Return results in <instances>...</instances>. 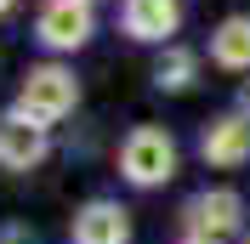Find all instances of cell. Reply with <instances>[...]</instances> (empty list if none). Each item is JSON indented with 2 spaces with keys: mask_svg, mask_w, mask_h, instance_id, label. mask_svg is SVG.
<instances>
[{
  "mask_svg": "<svg viewBox=\"0 0 250 244\" xmlns=\"http://www.w3.org/2000/svg\"><path fill=\"white\" fill-rule=\"evenodd\" d=\"M120 170L131 187H159L176 176V142L171 131H159V125H137L131 137L120 142Z\"/></svg>",
  "mask_w": 250,
  "mask_h": 244,
  "instance_id": "cell-1",
  "label": "cell"
},
{
  "mask_svg": "<svg viewBox=\"0 0 250 244\" xmlns=\"http://www.w3.org/2000/svg\"><path fill=\"white\" fill-rule=\"evenodd\" d=\"M80 102V80L62 68V62H40V68H29V80H23V91H17V114H29L34 125H57L62 114H74Z\"/></svg>",
  "mask_w": 250,
  "mask_h": 244,
  "instance_id": "cell-2",
  "label": "cell"
},
{
  "mask_svg": "<svg viewBox=\"0 0 250 244\" xmlns=\"http://www.w3.org/2000/svg\"><path fill=\"white\" fill-rule=\"evenodd\" d=\"M239 222H245V199L233 187H205V193L188 199V210H182L188 239H199V244H222L228 233H239Z\"/></svg>",
  "mask_w": 250,
  "mask_h": 244,
  "instance_id": "cell-3",
  "label": "cell"
},
{
  "mask_svg": "<svg viewBox=\"0 0 250 244\" xmlns=\"http://www.w3.org/2000/svg\"><path fill=\"white\" fill-rule=\"evenodd\" d=\"M91 29H97L91 0H46V12L34 23V34H40L51 51H80L91 40Z\"/></svg>",
  "mask_w": 250,
  "mask_h": 244,
  "instance_id": "cell-4",
  "label": "cell"
},
{
  "mask_svg": "<svg viewBox=\"0 0 250 244\" xmlns=\"http://www.w3.org/2000/svg\"><path fill=\"white\" fill-rule=\"evenodd\" d=\"M46 125H34L29 114H0V170H34L46 159Z\"/></svg>",
  "mask_w": 250,
  "mask_h": 244,
  "instance_id": "cell-5",
  "label": "cell"
},
{
  "mask_svg": "<svg viewBox=\"0 0 250 244\" xmlns=\"http://www.w3.org/2000/svg\"><path fill=\"white\" fill-rule=\"evenodd\" d=\"M199 153L210 159V165H222V170L245 165V159H250V120H245V114H222V120H210L205 137H199Z\"/></svg>",
  "mask_w": 250,
  "mask_h": 244,
  "instance_id": "cell-6",
  "label": "cell"
},
{
  "mask_svg": "<svg viewBox=\"0 0 250 244\" xmlns=\"http://www.w3.org/2000/svg\"><path fill=\"white\" fill-rule=\"evenodd\" d=\"M120 23H125L131 40L154 46V40H165V34H176L182 6H176V0H125V6H120Z\"/></svg>",
  "mask_w": 250,
  "mask_h": 244,
  "instance_id": "cell-7",
  "label": "cell"
},
{
  "mask_svg": "<svg viewBox=\"0 0 250 244\" xmlns=\"http://www.w3.org/2000/svg\"><path fill=\"white\" fill-rule=\"evenodd\" d=\"M125 239H131V216L114 199H91L74 216V244H125Z\"/></svg>",
  "mask_w": 250,
  "mask_h": 244,
  "instance_id": "cell-8",
  "label": "cell"
},
{
  "mask_svg": "<svg viewBox=\"0 0 250 244\" xmlns=\"http://www.w3.org/2000/svg\"><path fill=\"white\" fill-rule=\"evenodd\" d=\"M210 57H216L222 68L245 74V68H250V17H228V23H216V34H210Z\"/></svg>",
  "mask_w": 250,
  "mask_h": 244,
  "instance_id": "cell-9",
  "label": "cell"
},
{
  "mask_svg": "<svg viewBox=\"0 0 250 244\" xmlns=\"http://www.w3.org/2000/svg\"><path fill=\"white\" fill-rule=\"evenodd\" d=\"M193 68H199V57L188 46H165V57L154 62V80L165 91H188V85H193Z\"/></svg>",
  "mask_w": 250,
  "mask_h": 244,
  "instance_id": "cell-10",
  "label": "cell"
},
{
  "mask_svg": "<svg viewBox=\"0 0 250 244\" xmlns=\"http://www.w3.org/2000/svg\"><path fill=\"white\" fill-rule=\"evenodd\" d=\"M239 114H245V120H250V85H245V91H239Z\"/></svg>",
  "mask_w": 250,
  "mask_h": 244,
  "instance_id": "cell-11",
  "label": "cell"
},
{
  "mask_svg": "<svg viewBox=\"0 0 250 244\" xmlns=\"http://www.w3.org/2000/svg\"><path fill=\"white\" fill-rule=\"evenodd\" d=\"M6 6H12V0H0V12H6Z\"/></svg>",
  "mask_w": 250,
  "mask_h": 244,
  "instance_id": "cell-12",
  "label": "cell"
},
{
  "mask_svg": "<svg viewBox=\"0 0 250 244\" xmlns=\"http://www.w3.org/2000/svg\"><path fill=\"white\" fill-rule=\"evenodd\" d=\"M188 244H199V239H188Z\"/></svg>",
  "mask_w": 250,
  "mask_h": 244,
  "instance_id": "cell-13",
  "label": "cell"
},
{
  "mask_svg": "<svg viewBox=\"0 0 250 244\" xmlns=\"http://www.w3.org/2000/svg\"><path fill=\"white\" fill-rule=\"evenodd\" d=\"M245 244H250V239H245Z\"/></svg>",
  "mask_w": 250,
  "mask_h": 244,
  "instance_id": "cell-14",
  "label": "cell"
}]
</instances>
